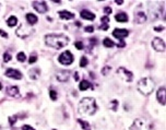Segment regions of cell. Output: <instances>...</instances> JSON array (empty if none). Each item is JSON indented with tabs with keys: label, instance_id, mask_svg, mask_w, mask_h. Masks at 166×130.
Segmentation results:
<instances>
[{
	"label": "cell",
	"instance_id": "31",
	"mask_svg": "<svg viewBox=\"0 0 166 130\" xmlns=\"http://www.w3.org/2000/svg\"><path fill=\"white\" fill-rule=\"evenodd\" d=\"M11 59H12V57H11V55H10L9 53H5V54H3V61H5V63H9Z\"/></svg>",
	"mask_w": 166,
	"mask_h": 130
},
{
	"label": "cell",
	"instance_id": "42",
	"mask_svg": "<svg viewBox=\"0 0 166 130\" xmlns=\"http://www.w3.org/2000/svg\"><path fill=\"white\" fill-rule=\"evenodd\" d=\"M154 30H155V31H163V30H164V27H163V26H158V27H155Z\"/></svg>",
	"mask_w": 166,
	"mask_h": 130
},
{
	"label": "cell",
	"instance_id": "24",
	"mask_svg": "<svg viewBox=\"0 0 166 130\" xmlns=\"http://www.w3.org/2000/svg\"><path fill=\"white\" fill-rule=\"evenodd\" d=\"M40 71L37 69V68H34V69H32L31 71H30V78H31L32 80H36L38 76H40Z\"/></svg>",
	"mask_w": 166,
	"mask_h": 130
},
{
	"label": "cell",
	"instance_id": "3",
	"mask_svg": "<svg viewBox=\"0 0 166 130\" xmlns=\"http://www.w3.org/2000/svg\"><path fill=\"white\" fill-rule=\"evenodd\" d=\"M138 91H139L141 94L143 95H149L151 94L154 90V82L152 79L150 78H143L138 82Z\"/></svg>",
	"mask_w": 166,
	"mask_h": 130
},
{
	"label": "cell",
	"instance_id": "32",
	"mask_svg": "<svg viewBox=\"0 0 166 130\" xmlns=\"http://www.w3.org/2000/svg\"><path fill=\"white\" fill-rule=\"evenodd\" d=\"M110 69H112V68L109 67V66H105V67L103 68V70H102V74H103V76H107L108 72L110 71Z\"/></svg>",
	"mask_w": 166,
	"mask_h": 130
},
{
	"label": "cell",
	"instance_id": "38",
	"mask_svg": "<svg viewBox=\"0 0 166 130\" xmlns=\"http://www.w3.org/2000/svg\"><path fill=\"white\" fill-rule=\"evenodd\" d=\"M22 130H35L33 127H31V126H28V125H24L22 127Z\"/></svg>",
	"mask_w": 166,
	"mask_h": 130
},
{
	"label": "cell",
	"instance_id": "45",
	"mask_svg": "<svg viewBox=\"0 0 166 130\" xmlns=\"http://www.w3.org/2000/svg\"><path fill=\"white\" fill-rule=\"evenodd\" d=\"M54 130H55V129H54Z\"/></svg>",
	"mask_w": 166,
	"mask_h": 130
},
{
	"label": "cell",
	"instance_id": "33",
	"mask_svg": "<svg viewBox=\"0 0 166 130\" xmlns=\"http://www.w3.org/2000/svg\"><path fill=\"white\" fill-rule=\"evenodd\" d=\"M17 119H18V115H14V116L9 117V122L10 125H14L17 122Z\"/></svg>",
	"mask_w": 166,
	"mask_h": 130
},
{
	"label": "cell",
	"instance_id": "34",
	"mask_svg": "<svg viewBox=\"0 0 166 130\" xmlns=\"http://www.w3.org/2000/svg\"><path fill=\"white\" fill-rule=\"evenodd\" d=\"M74 46L76 47V49H83V42H80V40H78V42H76L74 43Z\"/></svg>",
	"mask_w": 166,
	"mask_h": 130
},
{
	"label": "cell",
	"instance_id": "30",
	"mask_svg": "<svg viewBox=\"0 0 166 130\" xmlns=\"http://www.w3.org/2000/svg\"><path fill=\"white\" fill-rule=\"evenodd\" d=\"M49 96L53 101H56V99H57V92L54 91V90H50L49 91Z\"/></svg>",
	"mask_w": 166,
	"mask_h": 130
},
{
	"label": "cell",
	"instance_id": "25",
	"mask_svg": "<svg viewBox=\"0 0 166 130\" xmlns=\"http://www.w3.org/2000/svg\"><path fill=\"white\" fill-rule=\"evenodd\" d=\"M78 122L81 125V127H82V129L83 130H91V126L88 121L82 120V119H78Z\"/></svg>",
	"mask_w": 166,
	"mask_h": 130
},
{
	"label": "cell",
	"instance_id": "26",
	"mask_svg": "<svg viewBox=\"0 0 166 130\" xmlns=\"http://www.w3.org/2000/svg\"><path fill=\"white\" fill-rule=\"evenodd\" d=\"M103 44H104L105 47H113V46L115 45V44H114V42H113L110 38H108V37H106V38L104 40Z\"/></svg>",
	"mask_w": 166,
	"mask_h": 130
},
{
	"label": "cell",
	"instance_id": "37",
	"mask_svg": "<svg viewBox=\"0 0 166 130\" xmlns=\"http://www.w3.org/2000/svg\"><path fill=\"white\" fill-rule=\"evenodd\" d=\"M84 30H85V32H88V33H92V32L94 31V27L93 26H85L84 27Z\"/></svg>",
	"mask_w": 166,
	"mask_h": 130
},
{
	"label": "cell",
	"instance_id": "8",
	"mask_svg": "<svg viewBox=\"0 0 166 130\" xmlns=\"http://www.w3.org/2000/svg\"><path fill=\"white\" fill-rule=\"evenodd\" d=\"M150 11V15H151V20H156L160 18V15L162 14V8L160 6H155V2H153V7L149 8Z\"/></svg>",
	"mask_w": 166,
	"mask_h": 130
},
{
	"label": "cell",
	"instance_id": "13",
	"mask_svg": "<svg viewBox=\"0 0 166 130\" xmlns=\"http://www.w3.org/2000/svg\"><path fill=\"white\" fill-rule=\"evenodd\" d=\"M166 89L165 86H162V88H160L158 90H157V93H156V99L157 101L160 102V104H162L163 106L166 104Z\"/></svg>",
	"mask_w": 166,
	"mask_h": 130
},
{
	"label": "cell",
	"instance_id": "7",
	"mask_svg": "<svg viewBox=\"0 0 166 130\" xmlns=\"http://www.w3.org/2000/svg\"><path fill=\"white\" fill-rule=\"evenodd\" d=\"M31 26H28V25H26V24H22L21 26L19 27L18 30H17V35L19 36V37H21V38H25V37H27V36L31 34Z\"/></svg>",
	"mask_w": 166,
	"mask_h": 130
},
{
	"label": "cell",
	"instance_id": "2",
	"mask_svg": "<svg viewBox=\"0 0 166 130\" xmlns=\"http://www.w3.org/2000/svg\"><path fill=\"white\" fill-rule=\"evenodd\" d=\"M97 109L95 99L93 97H84L79 103V113L84 116H91L93 115Z\"/></svg>",
	"mask_w": 166,
	"mask_h": 130
},
{
	"label": "cell",
	"instance_id": "39",
	"mask_svg": "<svg viewBox=\"0 0 166 130\" xmlns=\"http://www.w3.org/2000/svg\"><path fill=\"white\" fill-rule=\"evenodd\" d=\"M0 35L2 36V37H5V38H7V37H8V34H7V32H5L3 30H0Z\"/></svg>",
	"mask_w": 166,
	"mask_h": 130
},
{
	"label": "cell",
	"instance_id": "10",
	"mask_svg": "<svg viewBox=\"0 0 166 130\" xmlns=\"http://www.w3.org/2000/svg\"><path fill=\"white\" fill-rule=\"evenodd\" d=\"M33 8L38 13H45V12H47V10H48V7H47L45 1H34L33 2Z\"/></svg>",
	"mask_w": 166,
	"mask_h": 130
},
{
	"label": "cell",
	"instance_id": "14",
	"mask_svg": "<svg viewBox=\"0 0 166 130\" xmlns=\"http://www.w3.org/2000/svg\"><path fill=\"white\" fill-rule=\"evenodd\" d=\"M6 92H7V94L9 95V96H11V97H18L19 95H20L19 88L18 86H15V85L8 86V88L6 89Z\"/></svg>",
	"mask_w": 166,
	"mask_h": 130
},
{
	"label": "cell",
	"instance_id": "23",
	"mask_svg": "<svg viewBox=\"0 0 166 130\" xmlns=\"http://www.w3.org/2000/svg\"><path fill=\"white\" fill-rule=\"evenodd\" d=\"M7 24H8V26L10 27L15 26V25L18 24V19L15 18L14 15H12V17H10V18L7 20Z\"/></svg>",
	"mask_w": 166,
	"mask_h": 130
},
{
	"label": "cell",
	"instance_id": "43",
	"mask_svg": "<svg viewBox=\"0 0 166 130\" xmlns=\"http://www.w3.org/2000/svg\"><path fill=\"white\" fill-rule=\"evenodd\" d=\"M122 2H124L122 0H117V1H116V3H117V5H121Z\"/></svg>",
	"mask_w": 166,
	"mask_h": 130
},
{
	"label": "cell",
	"instance_id": "17",
	"mask_svg": "<svg viewBox=\"0 0 166 130\" xmlns=\"http://www.w3.org/2000/svg\"><path fill=\"white\" fill-rule=\"evenodd\" d=\"M58 15L60 17V19H63V20H71V19H74V14L69 12V11H66V10L59 11Z\"/></svg>",
	"mask_w": 166,
	"mask_h": 130
},
{
	"label": "cell",
	"instance_id": "20",
	"mask_svg": "<svg viewBox=\"0 0 166 130\" xmlns=\"http://www.w3.org/2000/svg\"><path fill=\"white\" fill-rule=\"evenodd\" d=\"M26 21H27V23H28L30 25H34L35 23H37V21H38V18L36 17L35 14L27 13L26 14Z\"/></svg>",
	"mask_w": 166,
	"mask_h": 130
},
{
	"label": "cell",
	"instance_id": "35",
	"mask_svg": "<svg viewBox=\"0 0 166 130\" xmlns=\"http://www.w3.org/2000/svg\"><path fill=\"white\" fill-rule=\"evenodd\" d=\"M37 61V56H36L35 54L32 55V56H30V59H28V63H34Z\"/></svg>",
	"mask_w": 166,
	"mask_h": 130
},
{
	"label": "cell",
	"instance_id": "15",
	"mask_svg": "<svg viewBox=\"0 0 166 130\" xmlns=\"http://www.w3.org/2000/svg\"><path fill=\"white\" fill-rule=\"evenodd\" d=\"M81 18L84 20H89V21H93L95 19V14L89 10H83V11H81Z\"/></svg>",
	"mask_w": 166,
	"mask_h": 130
},
{
	"label": "cell",
	"instance_id": "22",
	"mask_svg": "<svg viewBox=\"0 0 166 130\" xmlns=\"http://www.w3.org/2000/svg\"><path fill=\"white\" fill-rule=\"evenodd\" d=\"M91 88H92V84L86 80L81 81L80 85H79V89H80L81 91H86V90H89V89H91Z\"/></svg>",
	"mask_w": 166,
	"mask_h": 130
},
{
	"label": "cell",
	"instance_id": "1",
	"mask_svg": "<svg viewBox=\"0 0 166 130\" xmlns=\"http://www.w3.org/2000/svg\"><path fill=\"white\" fill-rule=\"evenodd\" d=\"M45 42L47 46L53 47L55 49H60L68 45L69 38L63 34H49L45 36Z\"/></svg>",
	"mask_w": 166,
	"mask_h": 130
},
{
	"label": "cell",
	"instance_id": "41",
	"mask_svg": "<svg viewBox=\"0 0 166 130\" xmlns=\"http://www.w3.org/2000/svg\"><path fill=\"white\" fill-rule=\"evenodd\" d=\"M74 80L79 81V73H78V72H76V73H74Z\"/></svg>",
	"mask_w": 166,
	"mask_h": 130
},
{
	"label": "cell",
	"instance_id": "28",
	"mask_svg": "<svg viewBox=\"0 0 166 130\" xmlns=\"http://www.w3.org/2000/svg\"><path fill=\"white\" fill-rule=\"evenodd\" d=\"M109 107H110V109H113L114 112H116L117 108H118V101L114 99L112 103H110V106H109Z\"/></svg>",
	"mask_w": 166,
	"mask_h": 130
},
{
	"label": "cell",
	"instance_id": "12",
	"mask_svg": "<svg viewBox=\"0 0 166 130\" xmlns=\"http://www.w3.org/2000/svg\"><path fill=\"white\" fill-rule=\"evenodd\" d=\"M113 35H114V37L118 38V40H124L125 37H127V36L129 35V32L127 31V30H125V29H115L113 31Z\"/></svg>",
	"mask_w": 166,
	"mask_h": 130
},
{
	"label": "cell",
	"instance_id": "4",
	"mask_svg": "<svg viewBox=\"0 0 166 130\" xmlns=\"http://www.w3.org/2000/svg\"><path fill=\"white\" fill-rule=\"evenodd\" d=\"M130 130H151V126L143 118H137L130 126Z\"/></svg>",
	"mask_w": 166,
	"mask_h": 130
},
{
	"label": "cell",
	"instance_id": "44",
	"mask_svg": "<svg viewBox=\"0 0 166 130\" xmlns=\"http://www.w3.org/2000/svg\"><path fill=\"white\" fill-rule=\"evenodd\" d=\"M0 90H2V85H1V83H0Z\"/></svg>",
	"mask_w": 166,
	"mask_h": 130
},
{
	"label": "cell",
	"instance_id": "27",
	"mask_svg": "<svg viewBox=\"0 0 166 130\" xmlns=\"http://www.w3.org/2000/svg\"><path fill=\"white\" fill-rule=\"evenodd\" d=\"M17 59H18L20 63H24L25 61V59H26V56H25V54L24 53H19L18 55H17Z\"/></svg>",
	"mask_w": 166,
	"mask_h": 130
},
{
	"label": "cell",
	"instance_id": "29",
	"mask_svg": "<svg viewBox=\"0 0 166 130\" xmlns=\"http://www.w3.org/2000/svg\"><path fill=\"white\" fill-rule=\"evenodd\" d=\"M88 63H89V61H88V59H86V57H82L80 60V67L84 68L88 66Z\"/></svg>",
	"mask_w": 166,
	"mask_h": 130
},
{
	"label": "cell",
	"instance_id": "11",
	"mask_svg": "<svg viewBox=\"0 0 166 130\" xmlns=\"http://www.w3.org/2000/svg\"><path fill=\"white\" fill-rule=\"evenodd\" d=\"M6 76L11 78V79H14V80H20V79H22V73L19 71V70L9 68V69H7V71H6Z\"/></svg>",
	"mask_w": 166,
	"mask_h": 130
},
{
	"label": "cell",
	"instance_id": "5",
	"mask_svg": "<svg viewBox=\"0 0 166 130\" xmlns=\"http://www.w3.org/2000/svg\"><path fill=\"white\" fill-rule=\"evenodd\" d=\"M58 61L61 65H63V66H69V65H71L73 63V55L71 54V51L66 50V51H63V54L59 55Z\"/></svg>",
	"mask_w": 166,
	"mask_h": 130
},
{
	"label": "cell",
	"instance_id": "36",
	"mask_svg": "<svg viewBox=\"0 0 166 130\" xmlns=\"http://www.w3.org/2000/svg\"><path fill=\"white\" fill-rule=\"evenodd\" d=\"M104 13H105V15L109 17V14L112 13V8H109V7H105V8H104Z\"/></svg>",
	"mask_w": 166,
	"mask_h": 130
},
{
	"label": "cell",
	"instance_id": "18",
	"mask_svg": "<svg viewBox=\"0 0 166 130\" xmlns=\"http://www.w3.org/2000/svg\"><path fill=\"white\" fill-rule=\"evenodd\" d=\"M145 20H147V17H145V13L142 12V11H140L138 13H135V22L138 23V24H142V23L145 22Z\"/></svg>",
	"mask_w": 166,
	"mask_h": 130
},
{
	"label": "cell",
	"instance_id": "21",
	"mask_svg": "<svg viewBox=\"0 0 166 130\" xmlns=\"http://www.w3.org/2000/svg\"><path fill=\"white\" fill-rule=\"evenodd\" d=\"M115 20L118 21V22H121V23H125L128 21V15L126 13H124V12H120V13H117L116 17H115Z\"/></svg>",
	"mask_w": 166,
	"mask_h": 130
},
{
	"label": "cell",
	"instance_id": "6",
	"mask_svg": "<svg viewBox=\"0 0 166 130\" xmlns=\"http://www.w3.org/2000/svg\"><path fill=\"white\" fill-rule=\"evenodd\" d=\"M117 74L120 76L122 80H125L126 82H131L133 79V73L129 70H127L126 68L120 67L117 69Z\"/></svg>",
	"mask_w": 166,
	"mask_h": 130
},
{
	"label": "cell",
	"instance_id": "40",
	"mask_svg": "<svg viewBox=\"0 0 166 130\" xmlns=\"http://www.w3.org/2000/svg\"><path fill=\"white\" fill-rule=\"evenodd\" d=\"M125 45H126V44H125V42H124V40H120V43H119V44H117L118 47H124Z\"/></svg>",
	"mask_w": 166,
	"mask_h": 130
},
{
	"label": "cell",
	"instance_id": "19",
	"mask_svg": "<svg viewBox=\"0 0 166 130\" xmlns=\"http://www.w3.org/2000/svg\"><path fill=\"white\" fill-rule=\"evenodd\" d=\"M101 22L103 23V25H101L99 29H101V30H104V31L108 30V27H109V17L104 15L103 18L101 19Z\"/></svg>",
	"mask_w": 166,
	"mask_h": 130
},
{
	"label": "cell",
	"instance_id": "9",
	"mask_svg": "<svg viewBox=\"0 0 166 130\" xmlns=\"http://www.w3.org/2000/svg\"><path fill=\"white\" fill-rule=\"evenodd\" d=\"M152 46L156 51H164L165 50V42L162 40V38H160V37L153 38Z\"/></svg>",
	"mask_w": 166,
	"mask_h": 130
},
{
	"label": "cell",
	"instance_id": "16",
	"mask_svg": "<svg viewBox=\"0 0 166 130\" xmlns=\"http://www.w3.org/2000/svg\"><path fill=\"white\" fill-rule=\"evenodd\" d=\"M69 76H70V72L69 71H59L57 74H56V78H57V80L60 81V82H65V81H67L69 79Z\"/></svg>",
	"mask_w": 166,
	"mask_h": 130
}]
</instances>
